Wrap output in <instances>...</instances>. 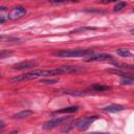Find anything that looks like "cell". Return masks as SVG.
I'll return each instance as SVG.
<instances>
[{
  "label": "cell",
  "instance_id": "14",
  "mask_svg": "<svg viewBox=\"0 0 134 134\" xmlns=\"http://www.w3.org/2000/svg\"><path fill=\"white\" fill-rule=\"evenodd\" d=\"M133 82H134L133 77H132V76H129V75H128V76H126L125 79H122L120 83H121L122 85H132V84H133Z\"/></svg>",
  "mask_w": 134,
  "mask_h": 134
},
{
  "label": "cell",
  "instance_id": "7",
  "mask_svg": "<svg viewBox=\"0 0 134 134\" xmlns=\"http://www.w3.org/2000/svg\"><path fill=\"white\" fill-rule=\"evenodd\" d=\"M109 62V61H113V57L109 53H100V54H96V55H92L88 59H86V62Z\"/></svg>",
  "mask_w": 134,
  "mask_h": 134
},
{
  "label": "cell",
  "instance_id": "17",
  "mask_svg": "<svg viewBox=\"0 0 134 134\" xmlns=\"http://www.w3.org/2000/svg\"><path fill=\"white\" fill-rule=\"evenodd\" d=\"M13 52L12 51H8V50H0V59H4L8 55H10Z\"/></svg>",
  "mask_w": 134,
  "mask_h": 134
},
{
  "label": "cell",
  "instance_id": "19",
  "mask_svg": "<svg viewBox=\"0 0 134 134\" xmlns=\"http://www.w3.org/2000/svg\"><path fill=\"white\" fill-rule=\"evenodd\" d=\"M5 21H6V18L4 16H0V24L1 23H4Z\"/></svg>",
  "mask_w": 134,
  "mask_h": 134
},
{
  "label": "cell",
  "instance_id": "9",
  "mask_svg": "<svg viewBox=\"0 0 134 134\" xmlns=\"http://www.w3.org/2000/svg\"><path fill=\"white\" fill-rule=\"evenodd\" d=\"M32 113H34V112L30 111V110H23V111H21V112H19V113H17V114H15V115L13 116V118H15V119L25 118V117H28L29 115H31Z\"/></svg>",
  "mask_w": 134,
  "mask_h": 134
},
{
  "label": "cell",
  "instance_id": "21",
  "mask_svg": "<svg viewBox=\"0 0 134 134\" xmlns=\"http://www.w3.org/2000/svg\"><path fill=\"white\" fill-rule=\"evenodd\" d=\"M5 9H6L5 6H0V12H3V10H5Z\"/></svg>",
  "mask_w": 134,
  "mask_h": 134
},
{
  "label": "cell",
  "instance_id": "10",
  "mask_svg": "<svg viewBox=\"0 0 134 134\" xmlns=\"http://www.w3.org/2000/svg\"><path fill=\"white\" fill-rule=\"evenodd\" d=\"M79 110L77 106H71V107H66V108H62L60 110L57 111V113H73L76 112Z\"/></svg>",
  "mask_w": 134,
  "mask_h": 134
},
{
  "label": "cell",
  "instance_id": "18",
  "mask_svg": "<svg viewBox=\"0 0 134 134\" xmlns=\"http://www.w3.org/2000/svg\"><path fill=\"white\" fill-rule=\"evenodd\" d=\"M117 67H119V68H122V69H133V66L132 65H125V64H115Z\"/></svg>",
  "mask_w": 134,
  "mask_h": 134
},
{
  "label": "cell",
  "instance_id": "5",
  "mask_svg": "<svg viewBox=\"0 0 134 134\" xmlns=\"http://www.w3.org/2000/svg\"><path fill=\"white\" fill-rule=\"evenodd\" d=\"M25 14H26L25 7H23V6H17V7H14V8L9 12V14H8V19H10V20H17V19L22 18Z\"/></svg>",
  "mask_w": 134,
  "mask_h": 134
},
{
  "label": "cell",
  "instance_id": "1",
  "mask_svg": "<svg viewBox=\"0 0 134 134\" xmlns=\"http://www.w3.org/2000/svg\"><path fill=\"white\" fill-rule=\"evenodd\" d=\"M62 73H63V71L60 67L54 68V69H36V70L29 71L27 73H23V74L13 77L12 82L13 83L24 82V81H30V80L41 77V76H51V75H58V74H62Z\"/></svg>",
  "mask_w": 134,
  "mask_h": 134
},
{
  "label": "cell",
  "instance_id": "23",
  "mask_svg": "<svg viewBox=\"0 0 134 134\" xmlns=\"http://www.w3.org/2000/svg\"><path fill=\"white\" fill-rule=\"evenodd\" d=\"M9 134H18V130H14V131H12Z\"/></svg>",
  "mask_w": 134,
  "mask_h": 134
},
{
  "label": "cell",
  "instance_id": "20",
  "mask_svg": "<svg viewBox=\"0 0 134 134\" xmlns=\"http://www.w3.org/2000/svg\"><path fill=\"white\" fill-rule=\"evenodd\" d=\"M4 127H5V125H4V122H3L2 120H0V130H2V129H4Z\"/></svg>",
  "mask_w": 134,
  "mask_h": 134
},
{
  "label": "cell",
  "instance_id": "6",
  "mask_svg": "<svg viewBox=\"0 0 134 134\" xmlns=\"http://www.w3.org/2000/svg\"><path fill=\"white\" fill-rule=\"evenodd\" d=\"M38 66V62L37 61H22L20 63H17L15 65H13V69L16 70H23V69H29V68H34Z\"/></svg>",
  "mask_w": 134,
  "mask_h": 134
},
{
  "label": "cell",
  "instance_id": "13",
  "mask_svg": "<svg viewBox=\"0 0 134 134\" xmlns=\"http://www.w3.org/2000/svg\"><path fill=\"white\" fill-rule=\"evenodd\" d=\"M126 6H127V3H126V2H118V3H116L115 6L113 7V10H114V12H120V10H122L124 8H126Z\"/></svg>",
  "mask_w": 134,
  "mask_h": 134
},
{
  "label": "cell",
  "instance_id": "16",
  "mask_svg": "<svg viewBox=\"0 0 134 134\" xmlns=\"http://www.w3.org/2000/svg\"><path fill=\"white\" fill-rule=\"evenodd\" d=\"M58 81H59L58 79H46V80H41V83L42 84H54Z\"/></svg>",
  "mask_w": 134,
  "mask_h": 134
},
{
  "label": "cell",
  "instance_id": "4",
  "mask_svg": "<svg viewBox=\"0 0 134 134\" xmlns=\"http://www.w3.org/2000/svg\"><path fill=\"white\" fill-rule=\"evenodd\" d=\"M96 119H97V116H88V117H85V118H83V119H81V120H79V121L76 122V127H77L79 130L85 131V130H87V129L90 127V125H91L94 120H96Z\"/></svg>",
  "mask_w": 134,
  "mask_h": 134
},
{
  "label": "cell",
  "instance_id": "8",
  "mask_svg": "<svg viewBox=\"0 0 134 134\" xmlns=\"http://www.w3.org/2000/svg\"><path fill=\"white\" fill-rule=\"evenodd\" d=\"M122 110H124V106L117 105V104H113V105H110V106H107V107L104 108V111L109 112V113L119 112V111H122Z\"/></svg>",
  "mask_w": 134,
  "mask_h": 134
},
{
  "label": "cell",
  "instance_id": "2",
  "mask_svg": "<svg viewBox=\"0 0 134 134\" xmlns=\"http://www.w3.org/2000/svg\"><path fill=\"white\" fill-rule=\"evenodd\" d=\"M89 54H93V50L91 49H62L55 50L53 55L61 58H73V57H86Z\"/></svg>",
  "mask_w": 134,
  "mask_h": 134
},
{
  "label": "cell",
  "instance_id": "3",
  "mask_svg": "<svg viewBox=\"0 0 134 134\" xmlns=\"http://www.w3.org/2000/svg\"><path fill=\"white\" fill-rule=\"evenodd\" d=\"M67 119H68L67 117H54V118H51V119L47 120L46 122H44V125H43V129H45V130L53 129V128L60 126L61 124H63L64 121H66Z\"/></svg>",
  "mask_w": 134,
  "mask_h": 134
},
{
  "label": "cell",
  "instance_id": "24",
  "mask_svg": "<svg viewBox=\"0 0 134 134\" xmlns=\"http://www.w3.org/2000/svg\"><path fill=\"white\" fill-rule=\"evenodd\" d=\"M2 39H3V37H2V36H0V41H1Z\"/></svg>",
  "mask_w": 134,
  "mask_h": 134
},
{
  "label": "cell",
  "instance_id": "12",
  "mask_svg": "<svg viewBox=\"0 0 134 134\" xmlns=\"http://www.w3.org/2000/svg\"><path fill=\"white\" fill-rule=\"evenodd\" d=\"M116 53L120 57H124V58H127V57H132V52L129 50V49H124V48H119L116 50Z\"/></svg>",
  "mask_w": 134,
  "mask_h": 134
},
{
  "label": "cell",
  "instance_id": "22",
  "mask_svg": "<svg viewBox=\"0 0 134 134\" xmlns=\"http://www.w3.org/2000/svg\"><path fill=\"white\" fill-rule=\"evenodd\" d=\"M90 134H108V133H102V132H93V133H90Z\"/></svg>",
  "mask_w": 134,
  "mask_h": 134
},
{
  "label": "cell",
  "instance_id": "15",
  "mask_svg": "<svg viewBox=\"0 0 134 134\" xmlns=\"http://www.w3.org/2000/svg\"><path fill=\"white\" fill-rule=\"evenodd\" d=\"M95 28L94 27H80V28H77V29H74V30H72L70 34H77V32H80V31H86V30H94Z\"/></svg>",
  "mask_w": 134,
  "mask_h": 134
},
{
  "label": "cell",
  "instance_id": "11",
  "mask_svg": "<svg viewBox=\"0 0 134 134\" xmlns=\"http://www.w3.org/2000/svg\"><path fill=\"white\" fill-rule=\"evenodd\" d=\"M91 89H93V90H95V91H100V92H103V91L109 90L110 87H109V86H106V85H102V84H95V85H92V86H91Z\"/></svg>",
  "mask_w": 134,
  "mask_h": 134
}]
</instances>
